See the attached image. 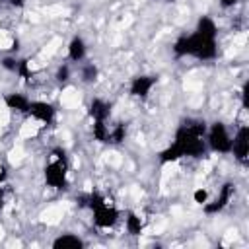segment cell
<instances>
[{
    "instance_id": "1",
    "label": "cell",
    "mask_w": 249,
    "mask_h": 249,
    "mask_svg": "<svg viewBox=\"0 0 249 249\" xmlns=\"http://www.w3.org/2000/svg\"><path fill=\"white\" fill-rule=\"evenodd\" d=\"M206 123L200 119H185L175 130L173 142L160 152V163H175L181 158H202L208 150L206 140Z\"/></svg>"
},
{
    "instance_id": "2",
    "label": "cell",
    "mask_w": 249,
    "mask_h": 249,
    "mask_svg": "<svg viewBox=\"0 0 249 249\" xmlns=\"http://www.w3.org/2000/svg\"><path fill=\"white\" fill-rule=\"evenodd\" d=\"M175 56H193L196 60H212L218 54V43L214 37H204L196 31L181 35L171 47Z\"/></svg>"
},
{
    "instance_id": "3",
    "label": "cell",
    "mask_w": 249,
    "mask_h": 249,
    "mask_svg": "<svg viewBox=\"0 0 249 249\" xmlns=\"http://www.w3.org/2000/svg\"><path fill=\"white\" fill-rule=\"evenodd\" d=\"M82 206L89 208L91 210V216H93V226L99 228V230H109L113 228L117 222H119V210L115 204H111L107 200L105 195L101 193H89L86 196H82Z\"/></svg>"
},
{
    "instance_id": "4",
    "label": "cell",
    "mask_w": 249,
    "mask_h": 249,
    "mask_svg": "<svg viewBox=\"0 0 249 249\" xmlns=\"http://www.w3.org/2000/svg\"><path fill=\"white\" fill-rule=\"evenodd\" d=\"M43 177L47 187L54 189V191H62L68 185V156L66 150L56 146L51 150L49 154V161L43 169Z\"/></svg>"
},
{
    "instance_id": "5",
    "label": "cell",
    "mask_w": 249,
    "mask_h": 249,
    "mask_svg": "<svg viewBox=\"0 0 249 249\" xmlns=\"http://www.w3.org/2000/svg\"><path fill=\"white\" fill-rule=\"evenodd\" d=\"M206 146L216 154H230L231 152V134L222 121H214L206 124Z\"/></svg>"
},
{
    "instance_id": "6",
    "label": "cell",
    "mask_w": 249,
    "mask_h": 249,
    "mask_svg": "<svg viewBox=\"0 0 249 249\" xmlns=\"http://www.w3.org/2000/svg\"><path fill=\"white\" fill-rule=\"evenodd\" d=\"M233 195H235V185H233L231 181H226V183L220 187V193H218L212 200H206V202L202 204L204 214H218V212H222V210L230 204V200L233 198Z\"/></svg>"
},
{
    "instance_id": "7",
    "label": "cell",
    "mask_w": 249,
    "mask_h": 249,
    "mask_svg": "<svg viewBox=\"0 0 249 249\" xmlns=\"http://www.w3.org/2000/svg\"><path fill=\"white\" fill-rule=\"evenodd\" d=\"M230 154H233V158L243 165L249 161V126L247 124H241L237 128V132L231 136V152Z\"/></svg>"
},
{
    "instance_id": "8",
    "label": "cell",
    "mask_w": 249,
    "mask_h": 249,
    "mask_svg": "<svg viewBox=\"0 0 249 249\" xmlns=\"http://www.w3.org/2000/svg\"><path fill=\"white\" fill-rule=\"evenodd\" d=\"M158 84V78L152 76V74H140V76H134L128 84V93L132 97H138V99H144L150 95V91L154 89V86Z\"/></svg>"
},
{
    "instance_id": "9",
    "label": "cell",
    "mask_w": 249,
    "mask_h": 249,
    "mask_svg": "<svg viewBox=\"0 0 249 249\" xmlns=\"http://www.w3.org/2000/svg\"><path fill=\"white\" fill-rule=\"evenodd\" d=\"M27 115H31V119H35V121H39L43 124H51L54 121V117H56V109L49 101H31Z\"/></svg>"
},
{
    "instance_id": "10",
    "label": "cell",
    "mask_w": 249,
    "mask_h": 249,
    "mask_svg": "<svg viewBox=\"0 0 249 249\" xmlns=\"http://www.w3.org/2000/svg\"><path fill=\"white\" fill-rule=\"evenodd\" d=\"M4 103H6V107H8V109H12V111L21 113V115H27L31 99H29L25 93L12 91V93H6V95H4Z\"/></svg>"
},
{
    "instance_id": "11",
    "label": "cell",
    "mask_w": 249,
    "mask_h": 249,
    "mask_svg": "<svg viewBox=\"0 0 249 249\" xmlns=\"http://www.w3.org/2000/svg\"><path fill=\"white\" fill-rule=\"evenodd\" d=\"M88 113H89L91 121H109V117H111V103L101 99V97H93L89 101Z\"/></svg>"
},
{
    "instance_id": "12",
    "label": "cell",
    "mask_w": 249,
    "mask_h": 249,
    "mask_svg": "<svg viewBox=\"0 0 249 249\" xmlns=\"http://www.w3.org/2000/svg\"><path fill=\"white\" fill-rule=\"evenodd\" d=\"M53 247L54 249H84L86 243L76 233H60L53 239Z\"/></svg>"
},
{
    "instance_id": "13",
    "label": "cell",
    "mask_w": 249,
    "mask_h": 249,
    "mask_svg": "<svg viewBox=\"0 0 249 249\" xmlns=\"http://www.w3.org/2000/svg\"><path fill=\"white\" fill-rule=\"evenodd\" d=\"M66 51H68V58L72 62H82L86 58V54H88V45H86V41L80 35H76V37L70 39Z\"/></svg>"
},
{
    "instance_id": "14",
    "label": "cell",
    "mask_w": 249,
    "mask_h": 249,
    "mask_svg": "<svg viewBox=\"0 0 249 249\" xmlns=\"http://www.w3.org/2000/svg\"><path fill=\"white\" fill-rule=\"evenodd\" d=\"M195 31L204 35V37H214V39L218 37V25H216V21L210 16H200L198 21H196Z\"/></svg>"
},
{
    "instance_id": "15",
    "label": "cell",
    "mask_w": 249,
    "mask_h": 249,
    "mask_svg": "<svg viewBox=\"0 0 249 249\" xmlns=\"http://www.w3.org/2000/svg\"><path fill=\"white\" fill-rule=\"evenodd\" d=\"M124 228L130 235H140L144 231V220L140 218V214L136 212H128L124 218Z\"/></svg>"
},
{
    "instance_id": "16",
    "label": "cell",
    "mask_w": 249,
    "mask_h": 249,
    "mask_svg": "<svg viewBox=\"0 0 249 249\" xmlns=\"http://www.w3.org/2000/svg\"><path fill=\"white\" fill-rule=\"evenodd\" d=\"M126 138V124L119 123L109 126V136H107V144H121Z\"/></svg>"
},
{
    "instance_id": "17",
    "label": "cell",
    "mask_w": 249,
    "mask_h": 249,
    "mask_svg": "<svg viewBox=\"0 0 249 249\" xmlns=\"http://www.w3.org/2000/svg\"><path fill=\"white\" fill-rule=\"evenodd\" d=\"M91 134H93V138L97 142L107 144V136H109V124H107V121H93Z\"/></svg>"
},
{
    "instance_id": "18",
    "label": "cell",
    "mask_w": 249,
    "mask_h": 249,
    "mask_svg": "<svg viewBox=\"0 0 249 249\" xmlns=\"http://www.w3.org/2000/svg\"><path fill=\"white\" fill-rule=\"evenodd\" d=\"M97 76H99V70H97V66L95 64H86L84 68H82V80L86 82V84H91V82H95L97 80Z\"/></svg>"
},
{
    "instance_id": "19",
    "label": "cell",
    "mask_w": 249,
    "mask_h": 249,
    "mask_svg": "<svg viewBox=\"0 0 249 249\" xmlns=\"http://www.w3.org/2000/svg\"><path fill=\"white\" fill-rule=\"evenodd\" d=\"M16 74L21 76V78H29V76H31V60H29V58H21L19 64H18Z\"/></svg>"
},
{
    "instance_id": "20",
    "label": "cell",
    "mask_w": 249,
    "mask_h": 249,
    "mask_svg": "<svg viewBox=\"0 0 249 249\" xmlns=\"http://www.w3.org/2000/svg\"><path fill=\"white\" fill-rule=\"evenodd\" d=\"M0 64H2V68H6L8 72H16V70H18L19 60H18L16 56H4V58L0 60Z\"/></svg>"
},
{
    "instance_id": "21",
    "label": "cell",
    "mask_w": 249,
    "mask_h": 249,
    "mask_svg": "<svg viewBox=\"0 0 249 249\" xmlns=\"http://www.w3.org/2000/svg\"><path fill=\"white\" fill-rule=\"evenodd\" d=\"M60 84H64V82H68L70 80V66L68 64H60L58 68H56V76H54Z\"/></svg>"
},
{
    "instance_id": "22",
    "label": "cell",
    "mask_w": 249,
    "mask_h": 249,
    "mask_svg": "<svg viewBox=\"0 0 249 249\" xmlns=\"http://www.w3.org/2000/svg\"><path fill=\"white\" fill-rule=\"evenodd\" d=\"M193 198H195V202H196V204H200V206H202V204L208 200V191H206V189H196V191H195V195H193Z\"/></svg>"
},
{
    "instance_id": "23",
    "label": "cell",
    "mask_w": 249,
    "mask_h": 249,
    "mask_svg": "<svg viewBox=\"0 0 249 249\" xmlns=\"http://www.w3.org/2000/svg\"><path fill=\"white\" fill-rule=\"evenodd\" d=\"M6 4H10L12 8H21V6H25L27 4V0H4Z\"/></svg>"
},
{
    "instance_id": "24",
    "label": "cell",
    "mask_w": 249,
    "mask_h": 249,
    "mask_svg": "<svg viewBox=\"0 0 249 249\" xmlns=\"http://www.w3.org/2000/svg\"><path fill=\"white\" fill-rule=\"evenodd\" d=\"M239 0H220V6L222 8H231V6H235Z\"/></svg>"
},
{
    "instance_id": "25",
    "label": "cell",
    "mask_w": 249,
    "mask_h": 249,
    "mask_svg": "<svg viewBox=\"0 0 249 249\" xmlns=\"http://www.w3.org/2000/svg\"><path fill=\"white\" fill-rule=\"evenodd\" d=\"M2 179H4V173H0V183H2ZM4 208V191H2V187H0V210Z\"/></svg>"
},
{
    "instance_id": "26",
    "label": "cell",
    "mask_w": 249,
    "mask_h": 249,
    "mask_svg": "<svg viewBox=\"0 0 249 249\" xmlns=\"http://www.w3.org/2000/svg\"><path fill=\"white\" fill-rule=\"evenodd\" d=\"M163 2H175V0H163Z\"/></svg>"
},
{
    "instance_id": "27",
    "label": "cell",
    "mask_w": 249,
    "mask_h": 249,
    "mask_svg": "<svg viewBox=\"0 0 249 249\" xmlns=\"http://www.w3.org/2000/svg\"><path fill=\"white\" fill-rule=\"evenodd\" d=\"M2 2H4V0H0V4H2Z\"/></svg>"
}]
</instances>
